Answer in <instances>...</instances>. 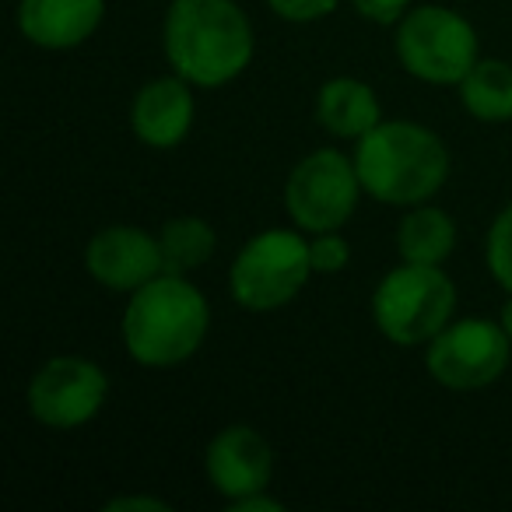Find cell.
<instances>
[{
	"mask_svg": "<svg viewBox=\"0 0 512 512\" xmlns=\"http://www.w3.org/2000/svg\"><path fill=\"white\" fill-rule=\"evenodd\" d=\"M162 50L172 71L193 88L232 85L253 64V22L235 0H172Z\"/></svg>",
	"mask_w": 512,
	"mask_h": 512,
	"instance_id": "1",
	"label": "cell"
},
{
	"mask_svg": "<svg viewBox=\"0 0 512 512\" xmlns=\"http://www.w3.org/2000/svg\"><path fill=\"white\" fill-rule=\"evenodd\" d=\"M355 165L372 200L390 207L428 204L449 183V148L435 130L411 120H383L355 141Z\"/></svg>",
	"mask_w": 512,
	"mask_h": 512,
	"instance_id": "2",
	"label": "cell"
},
{
	"mask_svg": "<svg viewBox=\"0 0 512 512\" xmlns=\"http://www.w3.org/2000/svg\"><path fill=\"white\" fill-rule=\"evenodd\" d=\"M123 348L144 369H172L190 362L211 330V306L204 292L183 274H158L127 299Z\"/></svg>",
	"mask_w": 512,
	"mask_h": 512,
	"instance_id": "3",
	"label": "cell"
},
{
	"mask_svg": "<svg viewBox=\"0 0 512 512\" xmlns=\"http://www.w3.org/2000/svg\"><path fill=\"white\" fill-rule=\"evenodd\" d=\"M456 285L442 267L400 264L372 292V320L397 348H421L453 323Z\"/></svg>",
	"mask_w": 512,
	"mask_h": 512,
	"instance_id": "4",
	"label": "cell"
},
{
	"mask_svg": "<svg viewBox=\"0 0 512 512\" xmlns=\"http://www.w3.org/2000/svg\"><path fill=\"white\" fill-rule=\"evenodd\" d=\"M309 274H313V264H309L306 232L267 228L235 253L232 271H228V292L235 306L249 313H274L306 288Z\"/></svg>",
	"mask_w": 512,
	"mask_h": 512,
	"instance_id": "5",
	"label": "cell"
},
{
	"mask_svg": "<svg viewBox=\"0 0 512 512\" xmlns=\"http://www.w3.org/2000/svg\"><path fill=\"white\" fill-rule=\"evenodd\" d=\"M397 60L411 78L425 85H460L481 60L477 29L453 8L421 4L397 22Z\"/></svg>",
	"mask_w": 512,
	"mask_h": 512,
	"instance_id": "6",
	"label": "cell"
},
{
	"mask_svg": "<svg viewBox=\"0 0 512 512\" xmlns=\"http://www.w3.org/2000/svg\"><path fill=\"white\" fill-rule=\"evenodd\" d=\"M362 176L355 158L337 148H320L306 155L285 179V207L295 228L316 232H341L355 214L362 197Z\"/></svg>",
	"mask_w": 512,
	"mask_h": 512,
	"instance_id": "7",
	"label": "cell"
},
{
	"mask_svg": "<svg viewBox=\"0 0 512 512\" xmlns=\"http://www.w3.org/2000/svg\"><path fill=\"white\" fill-rule=\"evenodd\" d=\"M512 362V341L498 320H453L425 344L428 376L456 393L498 383Z\"/></svg>",
	"mask_w": 512,
	"mask_h": 512,
	"instance_id": "8",
	"label": "cell"
},
{
	"mask_svg": "<svg viewBox=\"0 0 512 512\" xmlns=\"http://www.w3.org/2000/svg\"><path fill=\"white\" fill-rule=\"evenodd\" d=\"M106 397L109 376L102 365L81 355H57L43 362L25 390L29 414L53 432H74L88 425L106 407Z\"/></svg>",
	"mask_w": 512,
	"mask_h": 512,
	"instance_id": "9",
	"label": "cell"
},
{
	"mask_svg": "<svg viewBox=\"0 0 512 512\" xmlns=\"http://www.w3.org/2000/svg\"><path fill=\"white\" fill-rule=\"evenodd\" d=\"M85 271L116 295H134L165 271L158 235L137 225H106L88 239Z\"/></svg>",
	"mask_w": 512,
	"mask_h": 512,
	"instance_id": "10",
	"label": "cell"
},
{
	"mask_svg": "<svg viewBox=\"0 0 512 512\" xmlns=\"http://www.w3.org/2000/svg\"><path fill=\"white\" fill-rule=\"evenodd\" d=\"M204 470L211 488L225 502H239L246 495L271 488L274 449L267 435L253 425H228L207 442Z\"/></svg>",
	"mask_w": 512,
	"mask_h": 512,
	"instance_id": "11",
	"label": "cell"
},
{
	"mask_svg": "<svg viewBox=\"0 0 512 512\" xmlns=\"http://www.w3.org/2000/svg\"><path fill=\"white\" fill-rule=\"evenodd\" d=\"M193 116H197L193 85L176 71L148 81L130 102V130L144 148L155 151L179 148L190 137Z\"/></svg>",
	"mask_w": 512,
	"mask_h": 512,
	"instance_id": "12",
	"label": "cell"
},
{
	"mask_svg": "<svg viewBox=\"0 0 512 512\" xmlns=\"http://www.w3.org/2000/svg\"><path fill=\"white\" fill-rule=\"evenodd\" d=\"M106 0H18V32L39 50H78L99 32Z\"/></svg>",
	"mask_w": 512,
	"mask_h": 512,
	"instance_id": "13",
	"label": "cell"
},
{
	"mask_svg": "<svg viewBox=\"0 0 512 512\" xmlns=\"http://www.w3.org/2000/svg\"><path fill=\"white\" fill-rule=\"evenodd\" d=\"M316 123L337 141H362L372 127L383 123V106L365 81L330 78L316 92Z\"/></svg>",
	"mask_w": 512,
	"mask_h": 512,
	"instance_id": "14",
	"label": "cell"
},
{
	"mask_svg": "<svg viewBox=\"0 0 512 512\" xmlns=\"http://www.w3.org/2000/svg\"><path fill=\"white\" fill-rule=\"evenodd\" d=\"M456 249V221L435 204H414L397 225V253L407 264L442 267Z\"/></svg>",
	"mask_w": 512,
	"mask_h": 512,
	"instance_id": "15",
	"label": "cell"
},
{
	"mask_svg": "<svg viewBox=\"0 0 512 512\" xmlns=\"http://www.w3.org/2000/svg\"><path fill=\"white\" fill-rule=\"evenodd\" d=\"M460 102L477 123H509L512 120V64L505 60H477L460 81Z\"/></svg>",
	"mask_w": 512,
	"mask_h": 512,
	"instance_id": "16",
	"label": "cell"
},
{
	"mask_svg": "<svg viewBox=\"0 0 512 512\" xmlns=\"http://www.w3.org/2000/svg\"><path fill=\"white\" fill-rule=\"evenodd\" d=\"M158 246H162L165 274L190 278L193 271L211 264L214 249H218V232L211 221L197 218V214H179L158 228Z\"/></svg>",
	"mask_w": 512,
	"mask_h": 512,
	"instance_id": "17",
	"label": "cell"
},
{
	"mask_svg": "<svg viewBox=\"0 0 512 512\" xmlns=\"http://www.w3.org/2000/svg\"><path fill=\"white\" fill-rule=\"evenodd\" d=\"M484 260H488L491 278L505 292H512V200L491 221L488 239H484Z\"/></svg>",
	"mask_w": 512,
	"mask_h": 512,
	"instance_id": "18",
	"label": "cell"
},
{
	"mask_svg": "<svg viewBox=\"0 0 512 512\" xmlns=\"http://www.w3.org/2000/svg\"><path fill=\"white\" fill-rule=\"evenodd\" d=\"M309 264L313 274H341L351 264V246L341 232L309 235Z\"/></svg>",
	"mask_w": 512,
	"mask_h": 512,
	"instance_id": "19",
	"label": "cell"
},
{
	"mask_svg": "<svg viewBox=\"0 0 512 512\" xmlns=\"http://www.w3.org/2000/svg\"><path fill=\"white\" fill-rule=\"evenodd\" d=\"M337 4H341V0H267V8H271L274 15L295 25L320 22V18L334 15Z\"/></svg>",
	"mask_w": 512,
	"mask_h": 512,
	"instance_id": "20",
	"label": "cell"
},
{
	"mask_svg": "<svg viewBox=\"0 0 512 512\" xmlns=\"http://www.w3.org/2000/svg\"><path fill=\"white\" fill-rule=\"evenodd\" d=\"M351 8L372 25H397L411 11V0H351Z\"/></svg>",
	"mask_w": 512,
	"mask_h": 512,
	"instance_id": "21",
	"label": "cell"
},
{
	"mask_svg": "<svg viewBox=\"0 0 512 512\" xmlns=\"http://www.w3.org/2000/svg\"><path fill=\"white\" fill-rule=\"evenodd\" d=\"M102 509L106 512H169V502L151 498V495H120V498H109Z\"/></svg>",
	"mask_w": 512,
	"mask_h": 512,
	"instance_id": "22",
	"label": "cell"
},
{
	"mask_svg": "<svg viewBox=\"0 0 512 512\" xmlns=\"http://www.w3.org/2000/svg\"><path fill=\"white\" fill-rule=\"evenodd\" d=\"M235 512H285V502L271 498L267 491H256V495H246L239 502H232Z\"/></svg>",
	"mask_w": 512,
	"mask_h": 512,
	"instance_id": "23",
	"label": "cell"
},
{
	"mask_svg": "<svg viewBox=\"0 0 512 512\" xmlns=\"http://www.w3.org/2000/svg\"><path fill=\"white\" fill-rule=\"evenodd\" d=\"M498 323H502V330L509 334V341H512V292H509V299L502 302V313H498Z\"/></svg>",
	"mask_w": 512,
	"mask_h": 512,
	"instance_id": "24",
	"label": "cell"
}]
</instances>
